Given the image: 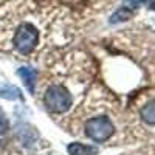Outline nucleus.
Returning a JSON list of instances; mask_svg holds the SVG:
<instances>
[{
  "label": "nucleus",
  "mask_w": 155,
  "mask_h": 155,
  "mask_svg": "<svg viewBox=\"0 0 155 155\" xmlns=\"http://www.w3.org/2000/svg\"><path fill=\"white\" fill-rule=\"evenodd\" d=\"M44 102L45 107L51 113H65L71 104H73V96L68 90L61 85V84H53L47 88L44 95Z\"/></svg>",
  "instance_id": "f257e3e1"
},
{
  "label": "nucleus",
  "mask_w": 155,
  "mask_h": 155,
  "mask_svg": "<svg viewBox=\"0 0 155 155\" xmlns=\"http://www.w3.org/2000/svg\"><path fill=\"white\" fill-rule=\"evenodd\" d=\"M37 42H39V31L30 22L19 25L14 36H12V45L22 56L31 54L34 48L37 47Z\"/></svg>",
  "instance_id": "f03ea898"
},
{
  "label": "nucleus",
  "mask_w": 155,
  "mask_h": 155,
  "mask_svg": "<svg viewBox=\"0 0 155 155\" xmlns=\"http://www.w3.org/2000/svg\"><path fill=\"white\" fill-rule=\"evenodd\" d=\"M113 132H115V126L112 120L106 115L93 116L84 126L85 137L90 138L92 141H96V143H104V141L110 140Z\"/></svg>",
  "instance_id": "7ed1b4c3"
},
{
  "label": "nucleus",
  "mask_w": 155,
  "mask_h": 155,
  "mask_svg": "<svg viewBox=\"0 0 155 155\" xmlns=\"http://www.w3.org/2000/svg\"><path fill=\"white\" fill-rule=\"evenodd\" d=\"M16 134H17V137H19V140H20V143H23L27 147L33 146L34 141H36V138H37L36 130H34L33 127H30L28 124H19V126L16 127Z\"/></svg>",
  "instance_id": "20e7f679"
},
{
  "label": "nucleus",
  "mask_w": 155,
  "mask_h": 155,
  "mask_svg": "<svg viewBox=\"0 0 155 155\" xmlns=\"http://www.w3.org/2000/svg\"><path fill=\"white\" fill-rule=\"evenodd\" d=\"M17 74L22 78V81L25 82V85H27L28 90L33 93L34 92V85L37 82V71L34 68H31V67H22V68H19Z\"/></svg>",
  "instance_id": "39448f33"
},
{
  "label": "nucleus",
  "mask_w": 155,
  "mask_h": 155,
  "mask_svg": "<svg viewBox=\"0 0 155 155\" xmlns=\"http://www.w3.org/2000/svg\"><path fill=\"white\" fill-rule=\"evenodd\" d=\"M140 116L146 124L155 126V101H149L140 109Z\"/></svg>",
  "instance_id": "423d86ee"
},
{
  "label": "nucleus",
  "mask_w": 155,
  "mask_h": 155,
  "mask_svg": "<svg viewBox=\"0 0 155 155\" xmlns=\"http://www.w3.org/2000/svg\"><path fill=\"white\" fill-rule=\"evenodd\" d=\"M67 150H68L70 155H96L98 153L96 147L87 146V144H82V143H71L67 147Z\"/></svg>",
  "instance_id": "0eeeda50"
},
{
  "label": "nucleus",
  "mask_w": 155,
  "mask_h": 155,
  "mask_svg": "<svg viewBox=\"0 0 155 155\" xmlns=\"http://www.w3.org/2000/svg\"><path fill=\"white\" fill-rule=\"evenodd\" d=\"M0 96L5 98V99H20L22 98V93H20V90L14 85H3V87H0Z\"/></svg>",
  "instance_id": "6e6552de"
},
{
  "label": "nucleus",
  "mask_w": 155,
  "mask_h": 155,
  "mask_svg": "<svg viewBox=\"0 0 155 155\" xmlns=\"http://www.w3.org/2000/svg\"><path fill=\"white\" fill-rule=\"evenodd\" d=\"M132 14H134L132 9H129V8H126V6H124V8H120V9L112 16L110 23H120V22H124V20H127V19H130Z\"/></svg>",
  "instance_id": "1a4fd4ad"
},
{
  "label": "nucleus",
  "mask_w": 155,
  "mask_h": 155,
  "mask_svg": "<svg viewBox=\"0 0 155 155\" xmlns=\"http://www.w3.org/2000/svg\"><path fill=\"white\" fill-rule=\"evenodd\" d=\"M8 134H9V123L6 120L3 110L0 109V143H5Z\"/></svg>",
  "instance_id": "9d476101"
},
{
  "label": "nucleus",
  "mask_w": 155,
  "mask_h": 155,
  "mask_svg": "<svg viewBox=\"0 0 155 155\" xmlns=\"http://www.w3.org/2000/svg\"><path fill=\"white\" fill-rule=\"evenodd\" d=\"M134 5H152L155 0H130Z\"/></svg>",
  "instance_id": "9b49d317"
},
{
  "label": "nucleus",
  "mask_w": 155,
  "mask_h": 155,
  "mask_svg": "<svg viewBox=\"0 0 155 155\" xmlns=\"http://www.w3.org/2000/svg\"><path fill=\"white\" fill-rule=\"evenodd\" d=\"M152 9H155V3H152Z\"/></svg>",
  "instance_id": "f8f14e48"
}]
</instances>
